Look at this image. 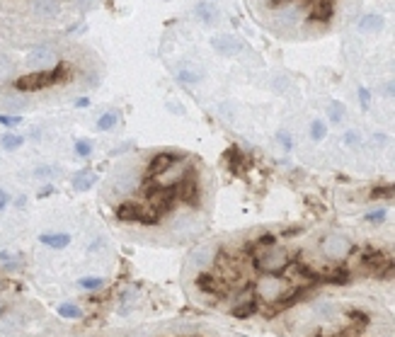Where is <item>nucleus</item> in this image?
I'll list each match as a JSON object with an SVG mask.
<instances>
[{
  "mask_svg": "<svg viewBox=\"0 0 395 337\" xmlns=\"http://www.w3.org/2000/svg\"><path fill=\"white\" fill-rule=\"evenodd\" d=\"M107 75L102 56L65 29L0 17V112L83 97Z\"/></svg>",
  "mask_w": 395,
  "mask_h": 337,
  "instance_id": "f257e3e1",
  "label": "nucleus"
},
{
  "mask_svg": "<svg viewBox=\"0 0 395 337\" xmlns=\"http://www.w3.org/2000/svg\"><path fill=\"white\" fill-rule=\"evenodd\" d=\"M109 197L114 219L126 226L156 228L175 214L177 206L199 214L204 209V173L199 160L175 148L153 151L146 155L143 167L121 165L112 177Z\"/></svg>",
  "mask_w": 395,
  "mask_h": 337,
  "instance_id": "f03ea898",
  "label": "nucleus"
},
{
  "mask_svg": "<svg viewBox=\"0 0 395 337\" xmlns=\"http://www.w3.org/2000/svg\"><path fill=\"white\" fill-rule=\"evenodd\" d=\"M259 27L279 41H318L359 17L364 0H245Z\"/></svg>",
  "mask_w": 395,
  "mask_h": 337,
  "instance_id": "7ed1b4c3",
  "label": "nucleus"
},
{
  "mask_svg": "<svg viewBox=\"0 0 395 337\" xmlns=\"http://www.w3.org/2000/svg\"><path fill=\"white\" fill-rule=\"evenodd\" d=\"M194 284H196V289H199V291L211 293V296H218V299H228V296H230L228 282H226V279H221L218 274L209 272V269H199V272H196Z\"/></svg>",
  "mask_w": 395,
  "mask_h": 337,
  "instance_id": "20e7f679",
  "label": "nucleus"
},
{
  "mask_svg": "<svg viewBox=\"0 0 395 337\" xmlns=\"http://www.w3.org/2000/svg\"><path fill=\"white\" fill-rule=\"evenodd\" d=\"M289 291V284L281 274H259L257 282V296H265V299H281L284 293Z\"/></svg>",
  "mask_w": 395,
  "mask_h": 337,
  "instance_id": "39448f33",
  "label": "nucleus"
},
{
  "mask_svg": "<svg viewBox=\"0 0 395 337\" xmlns=\"http://www.w3.org/2000/svg\"><path fill=\"white\" fill-rule=\"evenodd\" d=\"M213 46H216L218 54H223V56H235V54H240V49H243V44H240L235 37H230V34L216 37L213 39Z\"/></svg>",
  "mask_w": 395,
  "mask_h": 337,
  "instance_id": "423d86ee",
  "label": "nucleus"
},
{
  "mask_svg": "<svg viewBox=\"0 0 395 337\" xmlns=\"http://www.w3.org/2000/svg\"><path fill=\"white\" fill-rule=\"evenodd\" d=\"M257 310H259V299L257 296H250V299L240 301L238 306H233L230 315H235V318H250V315H255Z\"/></svg>",
  "mask_w": 395,
  "mask_h": 337,
  "instance_id": "0eeeda50",
  "label": "nucleus"
},
{
  "mask_svg": "<svg viewBox=\"0 0 395 337\" xmlns=\"http://www.w3.org/2000/svg\"><path fill=\"white\" fill-rule=\"evenodd\" d=\"M196 15L206 22V25H216L221 19V10L213 5V3H199L196 5Z\"/></svg>",
  "mask_w": 395,
  "mask_h": 337,
  "instance_id": "6e6552de",
  "label": "nucleus"
},
{
  "mask_svg": "<svg viewBox=\"0 0 395 337\" xmlns=\"http://www.w3.org/2000/svg\"><path fill=\"white\" fill-rule=\"evenodd\" d=\"M39 240H41L44 245H49V247L61 250V247H65L68 243H71V236H68V233H44Z\"/></svg>",
  "mask_w": 395,
  "mask_h": 337,
  "instance_id": "1a4fd4ad",
  "label": "nucleus"
},
{
  "mask_svg": "<svg viewBox=\"0 0 395 337\" xmlns=\"http://www.w3.org/2000/svg\"><path fill=\"white\" fill-rule=\"evenodd\" d=\"M58 315H61V318H68V320H78L83 315V310L78 308L75 303H63V306H58Z\"/></svg>",
  "mask_w": 395,
  "mask_h": 337,
  "instance_id": "9d476101",
  "label": "nucleus"
},
{
  "mask_svg": "<svg viewBox=\"0 0 395 337\" xmlns=\"http://www.w3.org/2000/svg\"><path fill=\"white\" fill-rule=\"evenodd\" d=\"M92 184H95V175H87V173H80L78 177L73 180V187L78 192H85V189H90Z\"/></svg>",
  "mask_w": 395,
  "mask_h": 337,
  "instance_id": "9b49d317",
  "label": "nucleus"
},
{
  "mask_svg": "<svg viewBox=\"0 0 395 337\" xmlns=\"http://www.w3.org/2000/svg\"><path fill=\"white\" fill-rule=\"evenodd\" d=\"M0 143H3V148H5V151H15V148H19L22 143H25V138L17 136V134H8V136H3V141H0Z\"/></svg>",
  "mask_w": 395,
  "mask_h": 337,
  "instance_id": "f8f14e48",
  "label": "nucleus"
},
{
  "mask_svg": "<svg viewBox=\"0 0 395 337\" xmlns=\"http://www.w3.org/2000/svg\"><path fill=\"white\" fill-rule=\"evenodd\" d=\"M347 318H349L352 323H359V325H368V320H371L366 310H357V308L347 310Z\"/></svg>",
  "mask_w": 395,
  "mask_h": 337,
  "instance_id": "ddd939ff",
  "label": "nucleus"
},
{
  "mask_svg": "<svg viewBox=\"0 0 395 337\" xmlns=\"http://www.w3.org/2000/svg\"><path fill=\"white\" fill-rule=\"evenodd\" d=\"M325 134H327V129H325V124H322L320 119H315L311 124V136L315 138V141H320V138H325Z\"/></svg>",
  "mask_w": 395,
  "mask_h": 337,
  "instance_id": "4468645a",
  "label": "nucleus"
},
{
  "mask_svg": "<svg viewBox=\"0 0 395 337\" xmlns=\"http://www.w3.org/2000/svg\"><path fill=\"white\" fill-rule=\"evenodd\" d=\"M114 124H117V114H104L97 121V129L100 131H109V129H114Z\"/></svg>",
  "mask_w": 395,
  "mask_h": 337,
  "instance_id": "2eb2a0df",
  "label": "nucleus"
},
{
  "mask_svg": "<svg viewBox=\"0 0 395 337\" xmlns=\"http://www.w3.org/2000/svg\"><path fill=\"white\" fill-rule=\"evenodd\" d=\"M102 284H104V279H97V277H85V279H80V286H83V289H87V291L100 289Z\"/></svg>",
  "mask_w": 395,
  "mask_h": 337,
  "instance_id": "dca6fc26",
  "label": "nucleus"
},
{
  "mask_svg": "<svg viewBox=\"0 0 395 337\" xmlns=\"http://www.w3.org/2000/svg\"><path fill=\"white\" fill-rule=\"evenodd\" d=\"M75 153L80 155V158H87V155L92 153V143L90 141H78V143H75Z\"/></svg>",
  "mask_w": 395,
  "mask_h": 337,
  "instance_id": "f3484780",
  "label": "nucleus"
},
{
  "mask_svg": "<svg viewBox=\"0 0 395 337\" xmlns=\"http://www.w3.org/2000/svg\"><path fill=\"white\" fill-rule=\"evenodd\" d=\"M22 119L15 117V114H0V124H5V127H17Z\"/></svg>",
  "mask_w": 395,
  "mask_h": 337,
  "instance_id": "a211bd4d",
  "label": "nucleus"
},
{
  "mask_svg": "<svg viewBox=\"0 0 395 337\" xmlns=\"http://www.w3.org/2000/svg\"><path fill=\"white\" fill-rule=\"evenodd\" d=\"M383 216H386V211H371V214L366 216V221H371V223H381Z\"/></svg>",
  "mask_w": 395,
  "mask_h": 337,
  "instance_id": "6ab92c4d",
  "label": "nucleus"
},
{
  "mask_svg": "<svg viewBox=\"0 0 395 337\" xmlns=\"http://www.w3.org/2000/svg\"><path fill=\"white\" fill-rule=\"evenodd\" d=\"M8 201H10L8 192H3V189H0V211H3V209H5V206H8Z\"/></svg>",
  "mask_w": 395,
  "mask_h": 337,
  "instance_id": "aec40b11",
  "label": "nucleus"
},
{
  "mask_svg": "<svg viewBox=\"0 0 395 337\" xmlns=\"http://www.w3.org/2000/svg\"><path fill=\"white\" fill-rule=\"evenodd\" d=\"M335 337H359V332L354 328H349V330H344V332H337Z\"/></svg>",
  "mask_w": 395,
  "mask_h": 337,
  "instance_id": "412c9836",
  "label": "nucleus"
},
{
  "mask_svg": "<svg viewBox=\"0 0 395 337\" xmlns=\"http://www.w3.org/2000/svg\"><path fill=\"white\" fill-rule=\"evenodd\" d=\"M5 310H8V303H3V301H0V318L5 315Z\"/></svg>",
  "mask_w": 395,
  "mask_h": 337,
  "instance_id": "4be33fe9",
  "label": "nucleus"
},
{
  "mask_svg": "<svg viewBox=\"0 0 395 337\" xmlns=\"http://www.w3.org/2000/svg\"><path fill=\"white\" fill-rule=\"evenodd\" d=\"M313 337H327V335H322V332H315V335H313Z\"/></svg>",
  "mask_w": 395,
  "mask_h": 337,
  "instance_id": "5701e85b",
  "label": "nucleus"
},
{
  "mask_svg": "<svg viewBox=\"0 0 395 337\" xmlns=\"http://www.w3.org/2000/svg\"><path fill=\"white\" fill-rule=\"evenodd\" d=\"M0 289H3V284H0Z\"/></svg>",
  "mask_w": 395,
  "mask_h": 337,
  "instance_id": "b1692460",
  "label": "nucleus"
}]
</instances>
